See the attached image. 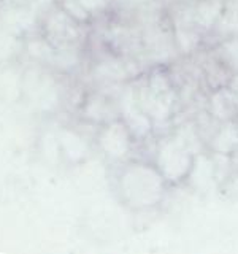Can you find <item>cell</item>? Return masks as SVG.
<instances>
[{
	"label": "cell",
	"mask_w": 238,
	"mask_h": 254,
	"mask_svg": "<svg viewBox=\"0 0 238 254\" xmlns=\"http://www.w3.org/2000/svg\"><path fill=\"white\" fill-rule=\"evenodd\" d=\"M167 181L153 162H129L118 181L121 200L133 210L154 208L164 200Z\"/></svg>",
	"instance_id": "cell-1"
},
{
	"label": "cell",
	"mask_w": 238,
	"mask_h": 254,
	"mask_svg": "<svg viewBox=\"0 0 238 254\" xmlns=\"http://www.w3.org/2000/svg\"><path fill=\"white\" fill-rule=\"evenodd\" d=\"M133 92L140 108L154 124L165 123L173 116L177 108V87L165 71H151L133 86Z\"/></svg>",
	"instance_id": "cell-2"
},
{
	"label": "cell",
	"mask_w": 238,
	"mask_h": 254,
	"mask_svg": "<svg viewBox=\"0 0 238 254\" xmlns=\"http://www.w3.org/2000/svg\"><path fill=\"white\" fill-rule=\"evenodd\" d=\"M195 149L187 135L175 133L156 145L153 164L161 172L167 185H181L187 181L195 161Z\"/></svg>",
	"instance_id": "cell-3"
},
{
	"label": "cell",
	"mask_w": 238,
	"mask_h": 254,
	"mask_svg": "<svg viewBox=\"0 0 238 254\" xmlns=\"http://www.w3.org/2000/svg\"><path fill=\"white\" fill-rule=\"evenodd\" d=\"M133 135L121 118L107 121L97 133V143L102 153L113 161H124L133 148Z\"/></svg>",
	"instance_id": "cell-4"
},
{
	"label": "cell",
	"mask_w": 238,
	"mask_h": 254,
	"mask_svg": "<svg viewBox=\"0 0 238 254\" xmlns=\"http://www.w3.org/2000/svg\"><path fill=\"white\" fill-rule=\"evenodd\" d=\"M78 21L59 8L58 11L51 13L46 19V35L51 40L53 45L58 48H65L71 45L79 35Z\"/></svg>",
	"instance_id": "cell-5"
},
{
	"label": "cell",
	"mask_w": 238,
	"mask_h": 254,
	"mask_svg": "<svg viewBox=\"0 0 238 254\" xmlns=\"http://www.w3.org/2000/svg\"><path fill=\"white\" fill-rule=\"evenodd\" d=\"M208 110L210 116L216 119L218 123L238 119V100L229 84L211 91Z\"/></svg>",
	"instance_id": "cell-6"
},
{
	"label": "cell",
	"mask_w": 238,
	"mask_h": 254,
	"mask_svg": "<svg viewBox=\"0 0 238 254\" xmlns=\"http://www.w3.org/2000/svg\"><path fill=\"white\" fill-rule=\"evenodd\" d=\"M210 151L234 156L238 153V119L222 121L210 135Z\"/></svg>",
	"instance_id": "cell-7"
},
{
	"label": "cell",
	"mask_w": 238,
	"mask_h": 254,
	"mask_svg": "<svg viewBox=\"0 0 238 254\" xmlns=\"http://www.w3.org/2000/svg\"><path fill=\"white\" fill-rule=\"evenodd\" d=\"M224 10L226 8L219 0H200L190 13V24L198 29H211L218 26Z\"/></svg>",
	"instance_id": "cell-8"
},
{
	"label": "cell",
	"mask_w": 238,
	"mask_h": 254,
	"mask_svg": "<svg viewBox=\"0 0 238 254\" xmlns=\"http://www.w3.org/2000/svg\"><path fill=\"white\" fill-rule=\"evenodd\" d=\"M216 59L230 73H238V35L226 37L216 46Z\"/></svg>",
	"instance_id": "cell-9"
},
{
	"label": "cell",
	"mask_w": 238,
	"mask_h": 254,
	"mask_svg": "<svg viewBox=\"0 0 238 254\" xmlns=\"http://www.w3.org/2000/svg\"><path fill=\"white\" fill-rule=\"evenodd\" d=\"M111 111L113 108H111L110 100L102 95H92L84 105V116L89 118L91 121H111Z\"/></svg>",
	"instance_id": "cell-10"
},
{
	"label": "cell",
	"mask_w": 238,
	"mask_h": 254,
	"mask_svg": "<svg viewBox=\"0 0 238 254\" xmlns=\"http://www.w3.org/2000/svg\"><path fill=\"white\" fill-rule=\"evenodd\" d=\"M60 146L63 149V153L68 154L71 159H78L84 154L86 146L81 137H78L75 132L63 130L60 135Z\"/></svg>",
	"instance_id": "cell-11"
},
{
	"label": "cell",
	"mask_w": 238,
	"mask_h": 254,
	"mask_svg": "<svg viewBox=\"0 0 238 254\" xmlns=\"http://www.w3.org/2000/svg\"><path fill=\"white\" fill-rule=\"evenodd\" d=\"M60 8L68 16H71L75 21H78L79 24L86 22L87 19H89V16H91V11L87 10V8L81 2H79V0H62Z\"/></svg>",
	"instance_id": "cell-12"
},
{
	"label": "cell",
	"mask_w": 238,
	"mask_h": 254,
	"mask_svg": "<svg viewBox=\"0 0 238 254\" xmlns=\"http://www.w3.org/2000/svg\"><path fill=\"white\" fill-rule=\"evenodd\" d=\"M79 2H81L91 13L95 11V10H99V8H102V5L105 3L103 0H79Z\"/></svg>",
	"instance_id": "cell-13"
}]
</instances>
